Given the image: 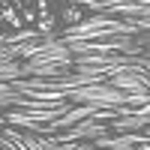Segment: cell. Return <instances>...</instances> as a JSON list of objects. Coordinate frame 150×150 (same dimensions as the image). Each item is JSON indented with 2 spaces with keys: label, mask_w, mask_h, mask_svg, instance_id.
Wrapping results in <instances>:
<instances>
[{
  "label": "cell",
  "mask_w": 150,
  "mask_h": 150,
  "mask_svg": "<svg viewBox=\"0 0 150 150\" xmlns=\"http://www.w3.org/2000/svg\"><path fill=\"white\" fill-rule=\"evenodd\" d=\"M21 3H27V0H21Z\"/></svg>",
  "instance_id": "1"
}]
</instances>
